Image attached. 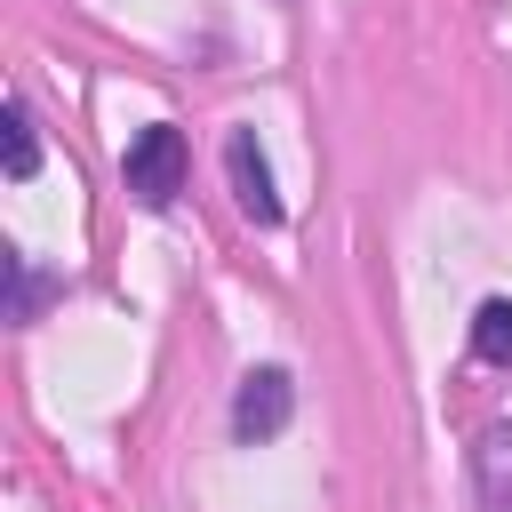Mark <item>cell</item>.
I'll return each mask as SVG.
<instances>
[{
  "mask_svg": "<svg viewBox=\"0 0 512 512\" xmlns=\"http://www.w3.org/2000/svg\"><path fill=\"white\" fill-rule=\"evenodd\" d=\"M472 352H480L488 368H512V296H488V304L472 312Z\"/></svg>",
  "mask_w": 512,
  "mask_h": 512,
  "instance_id": "5b68a950",
  "label": "cell"
},
{
  "mask_svg": "<svg viewBox=\"0 0 512 512\" xmlns=\"http://www.w3.org/2000/svg\"><path fill=\"white\" fill-rule=\"evenodd\" d=\"M40 296H48V280H40L24 256H8V320H32V312H40Z\"/></svg>",
  "mask_w": 512,
  "mask_h": 512,
  "instance_id": "52a82bcc",
  "label": "cell"
},
{
  "mask_svg": "<svg viewBox=\"0 0 512 512\" xmlns=\"http://www.w3.org/2000/svg\"><path fill=\"white\" fill-rule=\"evenodd\" d=\"M40 168V128H32V104L24 96H8V176L24 184Z\"/></svg>",
  "mask_w": 512,
  "mask_h": 512,
  "instance_id": "8992f818",
  "label": "cell"
},
{
  "mask_svg": "<svg viewBox=\"0 0 512 512\" xmlns=\"http://www.w3.org/2000/svg\"><path fill=\"white\" fill-rule=\"evenodd\" d=\"M120 184L144 200V208H168L176 192H184V128H168V120H152L128 152H120Z\"/></svg>",
  "mask_w": 512,
  "mask_h": 512,
  "instance_id": "6da1fadb",
  "label": "cell"
},
{
  "mask_svg": "<svg viewBox=\"0 0 512 512\" xmlns=\"http://www.w3.org/2000/svg\"><path fill=\"white\" fill-rule=\"evenodd\" d=\"M224 176H232V200L248 224H280V184H272V160L256 144V128H232L224 136Z\"/></svg>",
  "mask_w": 512,
  "mask_h": 512,
  "instance_id": "7a4b0ae2",
  "label": "cell"
},
{
  "mask_svg": "<svg viewBox=\"0 0 512 512\" xmlns=\"http://www.w3.org/2000/svg\"><path fill=\"white\" fill-rule=\"evenodd\" d=\"M288 416H296L288 368H248L240 392H232V432L240 440H272V432H288Z\"/></svg>",
  "mask_w": 512,
  "mask_h": 512,
  "instance_id": "3957f363",
  "label": "cell"
},
{
  "mask_svg": "<svg viewBox=\"0 0 512 512\" xmlns=\"http://www.w3.org/2000/svg\"><path fill=\"white\" fill-rule=\"evenodd\" d=\"M472 496L480 512H512V424H488L472 440Z\"/></svg>",
  "mask_w": 512,
  "mask_h": 512,
  "instance_id": "277c9868",
  "label": "cell"
}]
</instances>
